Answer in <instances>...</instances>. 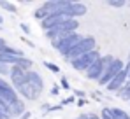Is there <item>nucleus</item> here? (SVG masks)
Masks as SVG:
<instances>
[{
  "mask_svg": "<svg viewBox=\"0 0 130 119\" xmlns=\"http://www.w3.org/2000/svg\"><path fill=\"white\" fill-rule=\"evenodd\" d=\"M77 26H79L77 19H67V21H63V23H60V25H56L55 28L47 30L46 35L51 39V42L62 40V39H65V37H69V35H72V33H76Z\"/></svg>",
  "mask_w": 130,
  "mask_h": 119,
  "instance_id": "obj_1",
  "label": "nucleus"
},
{
  "mask_svg": "<svg viewBox=\"0 0 130 119\" xmlns=\"http://www.w3.org/2000/svg\"><path fill=\"white\" fill-rule=\"evenodd\" d=\"M93 49H95V39H93V37H83V39L76 44V47H74L72 51H69V54L65 56V59L72 63L74 59L81 58L83 54H86V53L93 51Z\"/></svg>",
  "mask_w": 130,
  "mask_h": 119,
  "instance_id": "obj_2",
  "label": "nucleus"
},
{
  "mask_svg": "<svg viewBox=\"0 0 130 119\" xmlns=\"http://www.w3.org/2000/svg\"><path fill=\"white\" fill-rule=\"evenodd\" d=\"M112 56L111 54H107V56H102V58H99L90 68L86 70V77L88 79H100L102 77V74L107 70V67L112 63Z\"/></svg>",
  "mask_w": 130,
  "mask_h": 119,
  "instance_id": "obj_3",
  "label": "nucleus"
},
{
  "mask_svg": "<svg viewBox=\"0 0 130 119\" xmlns=\"http://www.w3.org/2000/svg\"><path fill=\"white\" fill-rule=\"evenodd\" d=\"M81 39H83L81 35L72 33V35H69V37H65V39L55 40V42H51V44H53V47H55V49H58L63 56H67V54H69V51H72V49L76 47V44H77Z\"/></svg>",
  "mask_w": 130,
  "mask_h": 119,
  "instance_id": "obj_4",
  "label": "nucleus"
},
{
  "mask_svg": "<svg viewBox=\"0 0 130 119\" xmlns=\"http://www.w3.org/2000/svg\"><path fill=\"white\" fill-rule=\"evenodd\" d=\"M99 58H100V53L93 49V51H90L86 54H83L81 58L74 59V61H72V67H74L76 70H88Z\"/></svg>",
  "mask_w": 130,
  "mask_h": 119,
  "instance_id": "obj_5",
  "label": "nucleus"
},
{
  "mask_svg": "<svg viewBox=\"0 0 130 119\" xmlns=\"http://www.w3.org/2000/svg\"><path fill=\"white\" fill-rule=\"evenodd\" d=\"M62 14L67 16L69 19H76L83 14H86V7L79 2H65L62 7Z\"/></svg>",
  "mask_w": 130,
  "mask_h": 119,
  "instance_id": "obj_6",
  "label": "nucleus"
},
{
  "mask_svg": "<svg viewBox=\"0 0 130 119\" xmlns=\"http://www.w3.org/2000/svg\"><path fill=\"white\" fill-rule=\"evenodd\" d=\"M123 67H125V65H123V61H121V59L114 58V59H112V63L107 67V70H106V72L102 74V77L99 79V82H100V84H107L114 75H118V74L123 70Z\"/></svg>",
  "mask_w": 130,
  "mask_h": 119,
  "instance_id": "obj_7",
  "label": "nucleus"
},
{
  "mask_svg": "<svg viewBox=\"0 0 130 119\" xmlns=\"http://www.w3.org/2000/svg\"><path fill=\"white\" fill-rule=\"evenodd\" d=\"M25 77H26V82H28V84L39 93V95L44 91V81H42V77H41L35 70H28V72L25 74Z\"/></svg>",
  "mask_w": 130,
  "mask_h": 119,
  "instance_id": "obj_8",
  "label": "nucleus"
},
{
  "mask_svg": "<svg viewBox=\"0 0 130 119\" xmlns=\"http://www.w3.org/2000/svg\"><path fill=\"white\" fill-rule=\"evenodd\" d=\"M125 84H127V74H125V70H121L118 75H114L112 79L109 81L106 86H107L109 91H120Z\"/></svg>",
  "mask_w": 130,
  "mask_h": 119,
  "instance_id": "obj_9",
  "label": "nucleus"
},
{
  "mask_svg": "<svg viewBox=\"0 0 130 119\" xmlns=\"http://www.w3.org/2000/svg\"><path fill=\"white\" fill-rule=\"evenodd\" d=\"M69 18L63 16L62 12H58V14H51V16H47L46 19H42V28L47 32V30H51V28H55L56 25H60V23H63L67 21Z\"/></svg>",
  "mask_w": 130,
  "mask_h": 119,
  "instance_id": "obj_10",
  "label": "nucleus"
},
{
  "mask_svg": "<svg viewBox=\"0 0 130 119\" xmlns=\"http://www.w3.org/2000/svg\"><path fill=\"white\" fill-rule=\"evenodd\" d=\"M23 56H16V54H7V53H2L0 54V61L5 63V65H18V61Z\"/></svg>",
  "mask_w": 130,
  "mask_h": 119,
  "instance_id": "obj_11",
  "label": "nucleus"
},
{
  "mask_svg": "<svg viewBox=\"0 0 130 119\" xmlns=\"http://www.w3.org/2000/svg\"><path fill=\"white\" fill-rule=\"evenodd\" d=\"M11 114H12V116H20V117L25 114V103H23L21 100H18L16 103L11 105Z\"/></svg>",
  "mask_w": 130,
  "mask_h": 119,
  "instance_id": "obj_12",
  "label": "nucleus"
},
{
  "mask_svg": "<svg viewBox=\"0 0 130 119\" xmlns=\"http://www.w3.org/2000/svg\"><path fill=\"white\" fill-rule=\"evenodd\" d=\"M111 114H112V117L114 119H130V116L125 112V110H121V109H111Z\"/></svg>",
  "mask_w": 130,
  "mask_h": 119,
  "instance_id": "obj_13",
  "label": "nucleus"
},
{
  "mask_svg": "<svg viewBox=\"0 0 130 119\" xmlns=\"http://www.w3.org/2000/svg\"><path fill=\"white\" fill-rule=\"evenodd\" d=\"M0 112H2V114H5V116H9V117H12V114H11V105H9V103H5L2 98H0Z\"/></svg>",
  "mask_w": 130,
  "mask_h": 119,
  "instance_id": "obj_14",
  "label": "nucleus"
},
{
  "mask_svg": "<svg viewBox=\"0 0 130 119\" xmlns=\"http://www.w3.org/2000/svg\"><path fill=\"white\" fill-rule=\"evenodd\" d=\"M44 67H46V68H49L53 74H58V72H60L58 65H55V63H51V61H44Z\"/></svg>",
  "mask_w": 130,
  "mask_h": 119,
  "instance_id": "obj_15",
  "label": "nucleus"
},
{
  "mask_svg": "<svg viewBox=\"0 0 130 119\" xmlns=\"http://www.w3.org/2000/svg\"><path fill=\"white\" fill-rule=\"evenodd\" d=\"M9 72H11L9 65H5V63L0 61V74H2V77H4V75H9Z\"/></svg>",
  "mask_w": 130,
  "mask_h": 119,
  "instance_id": "obj_16",
  "label": "nucleus"
},
{
  "mask_svg": "<svg viewBox=\"0 0 130 119\" xmlns=\"http://www.w3.org/2000/svg\"><path fill=\"white\" fill-rule=\"evenodd\" d=\"M100 119H114V117H112V114H111V109H104Z\"/></svg>",
  "mask_w": 130,
  "mask_h": 119,
  "instance_id": "obj_17",
  "label": "nucleus"
},
{
  "mask_svg": "<svg viewBox=\"0 0 130 119\" xmlns=\"http://www.w3.org/2000/svg\"><path fill=\"white\" fill-rule=\"evenodd\" d=\"M109 5H111V7H123V5H125V2H123V0H111V2H109Z\"/></svg>",
  "mask_w": 130,
  "mask_h": 119,
  "instance_id": "obj_18",
  "label": "nucleus"
},
{
  "mask_svg": "<svg viewBox=\"0 0 130 119\" xmlns=\"http://www.w3.org/2000/svg\"><path fill=\"white\" fill-rule=\"evenodd\" d=\"M0 5H2L4 9H9L11 12H16V7H14V5H11L9 2H0Z\"/></svg>",
  "mask_w": 130,
  "mask_h": 119,
  "instance_id": "obj_19",
  "label": "nucleus"
},
{
  "mask_svg": "<svg viewBox=\"0 0 130 119\" xmlns=\"http://www.w3.org/2000/svg\"><path fill=\"white\" fill-rule=\"evenodd\" d=\"M60 82H62V88H63V89H69V88H70V84H69V81L65 79V77H63L62 81H60Z\"/></svg>",
  "mask_w": 130,
  "mask_h": 119,
  "instance_id": "obj_20",
  "label": "nucleus"
},
{
  "mask_svg": "<svg viewBox=\"0 0 130 119\" xmlns=\"http://www.w3.org/2000/svg\"><path fill=\"white\" fill-rule=\"evenodd\" d=\"M58 93H60V88H58V86H55V88L51 89V95H58Z\"/></svg>",
  "mask_w": 130,
  "mask_h": 119,
  "instance_id": "obj_21",
  "label": "nucleus"
},
{
  "mask_svg": "<svg viewBox=\"0 0 130 119\" xmlns=\"http://www.w3.org/2000/svg\"><path fill=\"white\" fill-rule=\"evenodd\" d=\"M21 30L25 33H30V28H28V25H21Z\"/></svg>",
  "mask_w": 130,
  "mask_h": 119,
  "instance_id": "obj_22",
  "label": "nucleus"
},
{
  "mask_svg": "<svg viewBox=\"0 0 130 119\" xmlns=\"http://www.w3.org/2000/svg\"><path fill=\"white\" fill-rule=\"evenodd\" d=\"M86 117H88V119H100L99 116H95V114H88Z\"/></svg>",
  "mask_w": 130,
  "mask_h": 119,
  "instance_id": "obj_23",
  "label": "nucleus"
},
{
  "mask_svg": "<svg viewBox=\"0 0 130 119\" xmlns=\"http://www.w3.org/2000/svg\"><path fill=\"white\" fill-rule=\"evenodd\" d=\"M28 117H30V112H25V114H23L20 119H28Z\"/></svg>",
  "mask_w": 130,
  "mask_h": 119,
  "instance_id": "obj_24",
  "label": "nucleus"
},
{
  "mask_svg": "<svg viewBox=\"0 0 130 119\" xmlns=\"http://www.w3.org/2000/svg\"><path fill=\"white\" fill-rule=\"evenodd\" d=\"M0 119H12V117H9V116H5V114H2V112H0Z\"/></svg>",
  "mask_w": 130,
  "mask_h": 119,
  "instance_id": "obj_25",
  "label": "nucleus"
},
{
  "mask_svg": "<svg viewBox=\"0 0 130 119\" xmlns=\"http://www.w3.org/2000/svg\"><path fill=\"white\" fill-rule=\"evenodd\" d=\"M77 119H88V117H86V114H81V116H79Z\"/></svg>",
  "mask_w": 130,
  "mask_h": 119,
  "instance_id": "obj_26",
  "label": "nucleus"
},
{
  "mask_svg": "<svg viewBox=\"0 0 130 119\" xmlns=\"http://www.w3.org/2000/svg\"><path fill=\"white\" fill-rule=\"evenodd\" d=\"M125 86H127V89H128V93H130V84H125Z\"/></svg>",
  "mask_w": 130,
  "mask_h": 119,
  "instance_id": "obj_27",
  "label": "nucleus"
},
{
  "mask_svg": "<svg viewBox=\"0 0 130 119\" xmlns=\"http://www.w3.org/2000/svg\"><path fill=\"white\" fill-rule=\"evenodd\" d=\"M2 23H4V19H2V16H0V26H2Z\"/></svg>",
  "mask_w": 130,
  "mask_h": 119,
  "instance_id": "obj_28",
  "label": "nucleus"
},
{
  "mask_svg": "<svg viewBox=\"0 0 130 119\" xmlns=\"http://www.w3.org/2000/svg\"><path fill=\"white\" fill-rule=\"evenodd\" d=\"M127 84H130V79H128V82H127Z\"/></svg>",
  "mask_w": 130,
  "mask_h": 119,
  "instance_id": "obj_29",
  "label": "nucleus"
},
{
  "mask_svg": "<svg viewBox=\"0 0 130 119\" xmlns=\"http://www.w3.org/2000/svg\"><path fill=\"white\" fill-rule=\"evenodd\" d=\"M0 42H4V40H2V39H0Z\"/></svg>",
  "mask_w": 130,
  "mask_h": 119,
  "instance_id": "obj_30",
  "label": "nucleus"
},
{
  "mask_svg": "<svg viewBox=\"0 0 130 119\" xmlns=\"http://www.w3.org/2000/svg\"><path fill=\"white\" fill-rule=\"evenodd\" d=\"M128 61H130V58H128Z\"/></svg>",
  "mask_w": 130,
  "mask_h": 119,
  "instance_id": "obj_31",
  "label": "nucleus"
},
{
  "mask_svg": "<svg viewBox=\"0 0 130 119\" xmlns=\"http://www.w3.org/2000/svg\"><path fill=\"white\" fill-rule=\"evenodd\" d=\"M0 28H2V26H0Z\"/></svg>",
  "mask_w": 130,
  "mask_h": 119,
  "instance_id": "obj_32",
  "label": "nucleus"
}]
</instances>
